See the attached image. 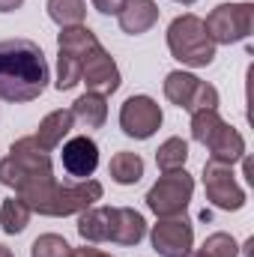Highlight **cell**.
I'll list each match as a JSON object with an SVG mask.
<instances>
[{"label":"cell","mask_w":254,"mask_h":257,"mask_svg":"<svg viewBox=\"0 0 254 257\" xmlns=\"http://www.w3.org/2000/svg\"><path fill=\"white\" fill-rule=\"evenodd\" d=\"M162 126V108L150 96H129L120 108V128L135 141L153 138Z\"/></svg>","instance_id":"cell-11"},{"label":"cell","mask_w":254,"mask_h":257,"mask_svg":"<svg viewBox=\"0 0 254 257\" xmlns=\"http://www.w3.org/2000/svg\"><path fill=\"white\" fill-rule=\"evenodd\" d=\"M177 3H183V6H191V3H194V0H177Z\"/></svg>","instance_id":"cell-30"},{"label":"cell","mask_w":254,"mask_h":257,"mask_svg":"<svg viewBox=\"0 0 254 257\" xmlns=\"http://www.w3.org/2000/svg\"><path fill=\"white\" fill-rule=\"evenodd\" d=\"M117 18H120V30H123V33L141 36V33H147V30L156 27V21H159V6H156V0H129Z\"/></svg>","instance_id":"cell-16"},{"label":"cell","mask_w":254,"mask_h":257,"mask_svg":"<svg viewBox=\"0 0 254 257\" xmlns=\"http://www.w3.org/2000/svg\"><path fill=\"white\" fill-rule=\"evenodd\" d=\"M72 126H75L72 111H66V108H60V111H51V114L39 123L36 135H33V141H36L45 153H51V150H57V147L63 144V138L72 132Z\"/></svg>","instance_id":"cell-17"},{"label":"cell","mask_w":254,"mask_h":257,"mask_svg":"<svg viewBox=\"0 0 254 257\" xmlns=\"http://www.w3.org/2000/svg\"><path fill=\"white\" fill-rule=\"evenodd\" d=\"M81 84H87L90 93H99L105 99L120 90V69L114 63V57L102 48V42L87 54L84 69H81Z\"/></svg>","instance_id":"cell-13"},{"label":"cell","mask_w":254,"mask_h":257,"mask_svg":"<svg viewBox=\"0 0 254 257\" xmlns=\"http://www.w3.org/2000/svg\"><path fill=\"white\" fill-rule=\"evenodd\" d=\"M186 162H189V144H186L183 138H168V141L156 150V165H159L162 174L180 171V168H186Z\"/></svg>","instance_id":"cell-22"},{"label":"cell","mask_w":254,"mask_h":257,"mask_svg":"<svg viewBox=\"0 0 254 257\" xmlns=\"http://www.w3.org/2000/svg\"><path fill=\"white\" fill-rule=\"evenodd\" d=\"M72 245L57 233H42L33 245H30V257H69Z\"/></svg>","instance_id":"cell-25"},{"label":"cell","mask_w":254,"mask_h":257,"mask_svg":"<svg viewBox=\"0 0 254 257\" xmlns=\"http://www.w3.org/2000/svg\"><path fill=\"white\" fill-rule=\"evenodd\" d=\"M239 254V245H236V239L230 236V233H212V236H206V242L197 248V251H191L189 257H236Z\"/></svg>","instance_id":"cell-24"},{"label":"cell","mask_w":254,"mask_h":257,"mask_svg":"<svg viewBox=\"0 0 254 257\" xmlns=\"http://www.w3.org/2000/svg\"><path fill=\"white\" fill-rule=\"evenodd\" d=\"M69 257H114V254H108L102 248H93V245H84V248H72Z\"/></svg>","instance_id":"cell-27"},{"label":"cell","mask_w":254,"mask_h":257,"mask_svg":"<svg viewBox=\"0 0 254 257\" xmlns=\"http://www.w3.org/2000/svg\"><path fill=\"white\" fill-rule=\"evenodd\" d=\"M21 6H24V0H0V12H15Z\"/></svg>","instance_id":"cell-28"},{"label":"cell","mask_w":254,"mask_h":257,"mask_svg":"<svg viewBox=\"0 0 254 257\" xmlns=\"http://www.w3.org/2000/svg\"><path fill=\"white\" fill-rule=\"evenodd\" d=\"M60 147H63L60 159H63L66 174L75 177V180H90L93 171L99 168V147H96V141L87 138V135H78V138H69Z\"/></svg>","instance_id":"cell-14"},{"label":"cell","mask_w":254,"mask_h":257,"mask_svg":"<svg viewBox=\"0 0 254 257\" xmlns=\"http://www.w3.org/2000/svg\"><path fill=\"white\" fill-rule=\"evenodd\" d=\"M30 215H33V209L21 197H6L3 206H0V227H3V233H9V236L21 233L30 224Z\"/></svg>","instance_id":"cell-21"},{"label":"cell","mask_w":254,"mask_h":257,"mask_svg":"<svg viewBox=\"0 0 254 257\" xmlns=\"http://www.w3.org/2000/svg\"><path fill=\"white\" fill-rule=\"evenodd\" d=\"M147 233V221L138 209L132 206H114V236L111 242L117 245H138Z\"/></svg>","instance_id":"cell-18"},{"label":"cell","mask_w":254,"mask_h":257,"mask_svg":"<svg viewBox=\"0 0 254 257\" xmlns=\"http://www.w3.org/2000/svg\"><path fill=\"white\" fill-rule=\"evenodd\" d=\"M78 233L84 242H111L114 206H90V209L78 212Z\"/></svg>","instance_id":"cell-15"},{"label":"cell","mask_w":254,"mask_h":257,"mask_svg":"<svg viewBox=\"0 0 254 257\" xmlns=\"http://www.w3.org/2000/svg\"><path fill=\"white\" fill-rule=\"evenodd\" d=\"M191 192H194V177H191L186 168L168 171V174H162V177L156 180V186L147 192V206H150L159 218L186 215Z\"/></svg>","instance_id":"cell-6"},{"label":"cell","mask_w":254,"mask_h":257,"mask_svg":"<svg viewBox=\"0 0 254 257\" xmlns=\"http://www.w3.org/2000/svg\"><path fill=\"white\" fill-rule=\"evenodd\" d=\"M108 174H111V180L120 183V186H135V183L144 177V159H141L138 153L123 150V153H117V156L111 159Z\"/></svg>","instance_id":"cell-20"},{"label":"cell","mask_w":254,"mask_h":257,"mask_svg":"<svg viewBox=\"0 0 254 257\" xmlns=\"http://www.w3.org/2000/svg\"><path fill=\"white\" fill-rule=\"evenodd\" d=\"M96 45H99V39L90 27H84V24L60 27V36H57V90L60 93L81 84L84 60Z\"/></svg>","instance_id":"cell-5"},{"label":"cell","mask_w":254,"mask_h":257,"mask_svg":"<svg viewBox=\"0 0 254 257\" xmlns=\"http://www.w3.org/2000/svg\"><path fill=\"white\" fill-rule=\"evenodd\" d=\"M165 96H168V102H174L177 108H186L189 114H194V111H218V90L212 84L189 75V72H183V69L168 72Z\"/></svg>","instance_id":"cell-8"},{"label":"cell","mask_w":254,"mask_h":257,"mask_svg":"<svg viewBox=\"0 0 254 257\" xmlns=\"http://www.w3.org/2000/svg\"><path fill=\"white\" fill-rule=\"evenodd\" d=\"M129 0H93V9L102 15H120Z\"/></svg>","instance_id":"cell-26"},{"label":"cell","mask_w":254,"mask_h":257,"mask_svg":"<svg viewBox=\"0 0 254 257\" xmlns=\"http://www.w3.org/2000/svg\"><path fill=\"white\" fill-rule=\"evenodd\" d=\"M0 257H15V254H12V251H9L6 245H0Z\"/></svg>","instance_id":"cell-29"},{"label":"cell","mask_w":254,"mask_h":257,"mask_svg":"<svg viewBox=\"0 0 254 257\" xmlns=\"http://www.w3.org/2000/svg\"><path fill=\"white\" fill-rule=\"evenodd\" d=\"M150 239L162 257H189L191 245H194V224L186 215L159 218V224H153Z\"/></svg>","instance_id":"cell-12"},{"label":"cell","mask_w":254,"mask_h":257,"mask_svg":"<svg viewBox=\"0 0 254 257\" xmlns=\"http://www.w3.org/2000/svg\"><path fill=\"white\" fill-rule=\"evenodd\" d=\"M69 111H72L75 123H81L84 128H102L105 120H108V102H105V96L90 93V90L84 96H78Z\"/></svg>","instance_id":"cell-19"},{"label":"cell","mask_w":254,"mask_h":257,"mask_svg":"<svg viewBox=\"0 0 254 257\" xmlns=\"http://www.w3.org/2000/svg\"><path fill=\"white\" fill-rule=\"evenodd\" d=\"M48 87V63L33 39L0 42V99L21 105L42 96Z\"/></svg>","instance_id":"cell-2"},{"label":"cell","mask_w":254,"mask_h":257,"mask_svg":"<svg viewBox=\"0 0 254 257\" xmlns=\"http://www.w3.org/2000/svg\"><path fill=\"white\" fill-rule=\"evenodd\" d=\"M203 27L215 45L242 42L254 27V6L251 3H221L206 15Z\"/></svg>","instance_id":"cell-7"},{"label":"cell","mask_w":254,"mask_h":257,"mask_svg":"<svg viewBox=\"0 0 254 257\" xmlns=\"http://www.w3.org/2000/svg\"><path fill=\"white\" fill-rule=\"evenodd\" d=\"M87 3L84 0H48V18L60 27H75L84 24Z\"/></svg>","instance_id":"cell-23"},{"label":"cell","mask_w":254,"mask_h":257,"mask_svg":"<svg viewBox=\"0 0 254 257\" xmlns=\"http://www.w3.org/2000/svg\"><path fill=\"white\" fill-rule=\"evenodd\" d=\"M191 138L209 150L212 162L236 165L245 156V141L233 126H227L218 111H194L191 114Z\"/></svg>","instance_id":"cell-3"},{"label":"cell","mask_w":254,"mask_h":257,"mask_svg":"<svg viewBox=\"0 0 254 257\" xmlns=\"http://www.w3.org/2000/svg\"><path fill=\"white\" fill-rule=\"evenodd\" d=\"M96 200H102V183H96V180L57 183L54 194L48 197V203L42 206L39 215H51V218L75 215V212H84V209L96 206Z\"/></svg>","instance_id":"cell-10"},{"label":"cell","mask_w":254,"mask_h":257,"mask_svg":"<svg viewBox=\"0 0 254 257\" xmlns=\"http://www.w3.org/2000/svg\"><path fill=\"white\" fill-rule=\"evenodd\" d=\"M168 48L171 54L186 66H194V69H203L215 60V42L209 39L206 27H203V18L197 15H180L171 21L168 27Z\"/></svg>","instance_id":"cell-4"},{"label":"cell","mask_w":254,"mask_h":257,"mask_svg":"<svg viewBox=\"0 0 254 257\" xmlns=\"http://www.w3.org/2000/svg\"><path fill=\"white\" fill-rule=\"evenodd\" d=\"M0 183L15 189L33 212H42L48 197L57 189V180L51 174V156L30 138H18L9 147V156L0 162Z\"/></svg>","instance_id":"cell-1"},{"label":"cell","mask_w":254,"mask_h":257,"mask_svg":"<svg viewBox=\"0 0 254 257\" xmlns=\"http://www.w3.org/2000/svg\"><path fill=\"white\" fill-rule=\"evenodd\" d=\"M203 189H206V200L215 209L236 212L245 206V192L233 177V165H221V162L209 159L203 165Z\"/></svg>","instance_id":"cell-9"}]
</instances>
